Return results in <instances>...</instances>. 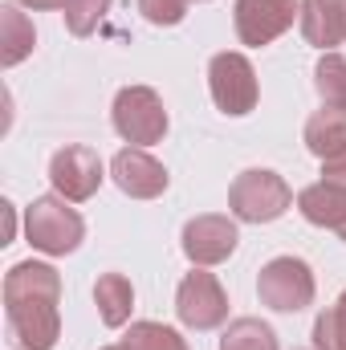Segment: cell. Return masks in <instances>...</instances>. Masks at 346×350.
<instances>
[{"mask_svg": "<svg viewBox=\"0 0 346 350\" xmlns=\"http://www.w3.org/2000/svg\"><path fill=\"white\" fill-rule=\"evenodd\" d=\"M62 277L53 265L21 261L4 277V318L12 350H53L62 338Z\"/></svg>", "mask_w": 346, "mask_h": 350, "instance_id": "1", "label": "cell"}, {"mask_svg": "<svg viewBox=\"0 0 346 350\" xmlns=\"http://www.w3.org/2000/svg\"><path fill=\"white\" fill-rule=\"evenodd\" d=\"M25 237H29L33 249L49 253V257H66V253H74V249L82 245L86 224H82V216L70 208V200H62V196H41V200H33L29 212H25Z\"/></svg>", "mask_w": 346, "mask_h": 350, "instance_id": "2", "label": "cell"}, {"mask_svg": "<svg viewBox=\"0 0 346 350\" xmlns=\"http://www.w3.org/2000/svg\"><path fill=\"white\" fill-rule=\"evenodd\" d=\"M293 204V191L289 183L277 172H265V167H249L232 179L228 187V208L237 220L245 224H269L277 216H285V208Z\"/></svg>", "mask_w": 346, "mask_h": 350, "instance_id": "3", "label": "cell"}, {"mask_svg": "<svg viewBox=\"0 0 346 350\" xmlns=\"http://www.w3.org/2000/svg\"><path fill=\"white\" fill-rule=\"evenodd\" d=\"M114 131L131 143V147H151L168 135V110L159 102V94L151 86H127L114 98Z\"/></svg>", "mask_w": 346, "mask_h": 350, "instance_id": "4", "label": "cell"}, {"mask_svg": "<svg viewBox=\"0 0 346 350\" xmlns=\"http://www.w3.org/2000/svg\"><path fill=\"white\" fill-rule=\"evenodd\" d=\"M261 301L277 314H297L314 301V273L302 257H273L257 277Z\"/></svg>", "mask_w": 346, "mask_h": 350, "instance_id": "5", "label": "cell"}, {"mask_svg": "<svg viewBox=\"0 0 346 350\" xmlns=\"http://www.w3.org/2000/svg\"><path fill=\"white\" fill-rule=\"evenodd\" d=\"M208 90H212V102L241 118L257 106V70L245 53H216L208 62Z\"/></svg>", "mask_w": 346, "mask_h": 350, "instance_id": "6", "label": "cell"}, {"mask_svg": "<svg viewBox=\"0 0 346 350\" xmlns=\"http://www.w3.org/2000/svg\"><path fill=\"white\" fill-rule=\"evenodd\" d=\"M175 314L187 330H216L228 318V297H224V289L212 273L196 269L175 289Z\"/></svg>", "mask_w": 346, "mask_h": 350, "instance_id": "7", "label": "cell"}, {"mask_svg": "<svg viewBox=\"0 0 346 350\" xmlns=\"http://www.w3.org/2000/svg\"><path fill=\"white\" fill-rule=\"evenodd\" d=\"M49 183H53V191L62 196V200H70V204H82L90 200L98 187H102V159H98V151H90V147H62L53 159H49Z\"/></svg>", "mask_w": 346, "mask_h": 350, "instance_id": "8", "label": "cell"}, {"mask_svg": "<svg viewBox=\"0 0 346 350\" xmlns=\"http://www.w3.org/2000/svg\"><path fill=\"white\" fill-rule=\"evenodd\" d=\"M232 12H237V37L261 49L293 25V16L302 12V0H237Z\"/></svg>", "mask_w": 346, "mask_h": 350, "instance_id": "9", "label": "cell"}, {"mask_svg": "<svg viewBox=\"0 0 346 350\" xmlns=\"http://www.w3.org/2000/svg\"><path fill=\"white\" fill-rule=\"evenodd\" d=\"M237 224L228 216H196L183 224V253L196 269L220 265L237 253Z\"/></svg>", "mask_w": 346, "mask_h": 350, "instance_id": "10", "label": "cell"}, {"mask_svg": "<svg viewBox=\"0 0 346 350\" xmlns=\"http://www.w3.org/2000/svg\"><path fill=\"white\" fill-rule=\"evenodd\" d=\"M114 183L131 196V200H155L168 191V172L155 155H147L143 147H122L110 163Z\"/></svg>", "mask_w": 346, "mask_h": 350, "instance_id": "11", "label": "cell"}, {"mask_svg": "<svg viewBox=\"0 0 346 350\" xmlns=\"http://www.w3.org/2000/svg\"><path fill=\"white\" fill-rule=\"evenodd\" d=\"M297 208H302V216H306L310 224L330 228V232H338L346 241V187L326 183V179H322V183H310V187H302Z\"/></svg>", "mask_w": 346, "mask_h": 350, "instance_id": "12", "label": "cell"}, {"mask_svg": "<svg viewBox=\"0 0 346 350\" xmlns=\"http://www.w3.org/2000/svg\"><path fill=\"white\" fill-rule=\"evenodd\" d=\"M302 37L326 53H334V45L346 41V25H343V4L338 0H302Z\"/></svg>", "mask_w": 346, "mask_h": 350, "instance_id": "13", "label": "cell"}, {"mask_svg": "<svg viewBox=\"0 0 346 350\" xmlns=\"http://www.w3.org/2000/svg\"><path fill=\"white\" fill-rule=\"evenodd\" d=\"M306 147H310V155H318L322 163H326V159H338L346 151V110L322 106L318 114H310V122H306Z\"/></svg>", "mask_w": 346, "mask_h": 350, "instance_id": "14", "label": "cell"}, {"mask_svg": "<svg viewBox=\"0 0 346 350\" xmlns=\"http://www.w3.org/2000/svg\"><path fill=\"white\" fill-rule=\"evenodd\" d=\"M94 301H98V314L110 330L127 326L131 322V310H135V289L122 273H102L98 285H94Z\"/></svg>", "mask_w": 346, "mask_h": 350, "instance_id": "15", "label": "cell"}, {"mask_svg": "<svg viewBox=\"0 0 346 350\" xmlns=\"http://www.w3.org/2000/svg\"><path fill=\"white\" fill-rule=\"evenodd\" d=\"M37 45V33H33V21L16 8V4H4L0 8V62L12 70L16 62H25Z\"/></svg>", "mask_w": 346, "mask_h": 350, "instance_id": "16", "label": "cell"}, {"mask_svg": "<svg viewBox=\"0 0 346 350\" xmlns=\"http://www.w3.org/2000/svg\"><path fill=\"white\" fill-rule=\"evenodd\" d=\"M220 350H277V334H273V326H265L257 318H237V322H228Z\"/></svg>", "mask_w": 346, "mask_h": 350, "instance_id": "17", "label": "cell"}, {"mask_svg": "<svg viewBox=\"0 0 346 350\" xmlns=\"http://www.w3.org/2000/svg\"><path fill=\"white\" fill-rule=\"evenodd\" d=\"M314 86H318L326 106L346 110V57L343 53H322V62L314 66Z\"/></svg>", "mask_w": 346, "mask_h": 350, "instance_id": "18", "label": "cell"}, {"mask_svg": "<svg viewBox=\"0 0 346 350\" xmlns=\"http://www.w3.org/2000/svg\"><path fill=\"white\" fill-rule=\"evenodd\" d=\"M118 347L122 350H187V342L175 334L172 326H159V322H135Z\"/></svg>", "mask_w": 346, "mask_h": 350, "instance_id": "19", "label": "cell"}, {"mask_svg": "<svg viewBox=\"0 0 346 350\" xmlns=\"http://www.w3.org/2000/svg\"><path fill=\"white\" fill-rule=\"evenodd\" d=\"M314 347L318 350H346V289L330 310L318 314V322H314Z\"/></svg>", "mask_w": 346, "mask_h": 350, "instance_id": "20", "label": "cell"}, {"mask_svg": "<svg viewBox=\"0 0 346 350\" xmlns=\"http://www.w3.org/2000/svg\"><path fill=\"white\" fill-rule=\"evenodd\" d=\"M62 12H66V29L74 37H90L102 25V16L110 12V0H70Z\"/></svg>", "mask_w": 346, "mask_h": 350, "instance_id": "21", "label": "cell"}, {"mask_svg": "<svg viewBox=\"0 0 346 350\" xmlns=\"http://www.w3.org/2000/svg\"><path fill=\"white\" fill-rule=\"evenodd\" d=\"M187 4L191 0H139V12L151 25H179L187 16Z\"/></svg>", "mask_w": 346, "mask_h": 350, "instance_id": "22", "label": "cell"}, {"mask_svg": "<svg viewBox=\"0 0 346 350\" xmlns=\"http://www.w3.org/2000/svg\"><path fill=\"white\" fill-rule=\"evenodd\" d=\"M322 179H326V183H338V187H346V151L338 155V159H326V163H322Z\"/></svg>", "mask_w": 346, "mask_h": 350, "instance_id": "23", "label": "cell"}, {"mask_svg": "<svg viewBox=\"0 0 346 350\" xmlns=\"http://www.w3.org/2000/svg\"><path fill=\"white\" fill-rule=\"evenodd\" d=\"M0 216H4V237H0V245H8V241H12V204H8V200L0 204Z\"/></svg>", "mask_w": 346, "mask_h": 350, "instance_id": "24", "label": "cell"}, {"mask_svg": "<svg viewBox=\"0 0 346 350\" xmlns=\"http://www.w3.org/2000/svg\"><path fill=\"white\" fill-rule=\"evenodd\" d=\"M16 4H25V8H66L70 0H16Z\"/></svg>", "mask_w": 346, "mask_h": 350, "instance_id": "25", "label": "cell"}, {"mask_svg": "<svg viewBox=\"0 0 346 350\" xmlns=\"http://www.w3.org/2000/svg\"><path fill=\"white\" fill-rule=\"evenodd\" d=\"M338 4H343V25H346V0H338Z\"/></svg>", "mask_w": 346, "mask_h": 350, "instance_id": "26", "label": "cell"}, {"mask_svg": "<svg viewBox=\"0 0 346 350\" xmlns=\"http://www.w3.org/2000/svg\"><path fill=\"white\" fill-rule=\"evenodd\" d=\"M102 350H122V347H102Z\"/></svg>", "mask_w": 346, "mask_h": 350, "instance_id": "27", "label": "cell"}]
</instances>
